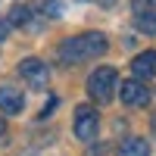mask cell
Here are the masks:
<instances>
[{
    "mask_svg": "<svg viewBox=\"0 0 156 156\" xmlns=\"http://www.w3.org/2000/svg\"><path fill=\"white\" fill-rule=\"evenodd\" d=\"M97 128H100V115L94 106H87V103H81V106L75 109V137L84 140V144H90V140L97 137Z\"/></svg>",
    "mask_w": 156,
    "mask_h": 156,
    "instance_id": "3957f363",
    "label": "cell"
},
{
    "mask_svg": "<svg viewBox=\"0 0 156 156\" xmlns=\"http://www.w3.org/2000/svg\"><path fill=\"white\" fill-rule=\"evenodd\" d=\"M115 90H119V72H115L112 66H100V69L90 72L87 94L94 97V103H109Z\"/></svg>",
    "mask_w": 156,
    "mask_h": 156,
    "instance_id": "7a4b0ae2",
    "label": "cell"
},
{
    "mask_svg": "<svg viewBox=\"0 0 156 156\" xmlns=\"http://www.w3.org/2000/svg\"><path fill=\"white\" fill-rule=\"evenodd\" d=\"M106 47H109V41L100 31H87V34L66 37V41L59 44V56H62V62H84V59L103 56Z\"/></svg>",
    "mask_w": 156,
    "mask_h": 156,
    "instance_id": "6da1fadb",
    "label": "cell"
},
{
    "mask_svg": "<svg viewBox=\"0 0 156 156\" xmlns=\"http://www.w3.org/2000/svg\"><path fill=\"white\" fill-rule=\"evenodd\" d=\"M134 22L144 34H156V0H131Z\"/></svg>",
    "mask_w": 156,
    "mask_h": 156,
    "instance_id": "8992f818",
    "label": "cell"
},
{
    "mask_svg": "<svg viewBox=\"0 0 156 156\" xmlns=\"http://www.w3.org/2000/svg\"><path fill=\"white\" fill-rule=\"evenodd\" d=\"M119 156H150V144L144 137H125L119 144Z\"/></svg>",
    "mask_w": 156,
    "mask_h": 156,
    "instance_id": "9c48e42d",
    "label": "cell"
},
{
    "mask_svg": "<svg viewBox=\"0 0 156 156\" xmlns=\"http://www.w3.org/2000/svg\"><path fill=\"white\" fill-rule=\"evenodd\" d=\"M28 22H31V9H25V6H16V9H12L9 25H28Z\"/></svg>",
    "mask_w": 156,
    "mask_h": 156,
    "instance_id": "30bf717a",
    "label": "cell"
},
{
    "mask_svg": "<svg viewBox=\"0 0 156 156\" xmlns=\"http://www.w3.org/2000/svg\"><path fill=\"white\" fill-rule=\"evenodd\" d=\"M131 72L134 78H140V81H147V78L156 75V50H144V53H137L131 59Z\"/></svg>",
    "mask_w": 156,
    "mask_h": 156,
    "instance_id": "ba28073f",
    "label": "cell"
},
{
    "mask_svg": "<svg viewBox=\"0 0 156 156\" xmlns=\"http://www.w3.org/2000/svg\"><path fill=\"white\" fill-rule=\"evenodd\" d=\"M3 137H6V125L0 122V144H3Z\"/></svg>",
    "mask_w": 156,
    "mask_h": 156,
    "instance_id": "7c38bea8",
    "label": "cell"
},
{
    "mask_svg": "<svg viewBox=\"0 0 156 156\" xmlns=\"http://www.w3.org/2000/svg\"><path fill=\"white\" fill-rule=\"evenodd\" d=\"M19 75H22L31 87H47V81H50V69H47V62H41L37 56L22 59V62H19Z\"/></svg>",
    "mask_w": 156,
    "mask_h": 156,
    "instance_id": "5b68a950",
    "label": "cell"
},
{
    "mask_svg": "<svg viewBox=\"0 0 156 156\" xmlns=\"http://www.w3.org/2000/svg\"><path fill=\"white\" fill-rule=\"evenodd\" d=\"M153 131H156V115H153Z\"/></svg>",
    "mask_w": 156,
    "mask_h": 156,
    "instance_id": "5bb4252c",
    "label": "cell"
},
{
    "mask_svg": "<svg viewBox=\"0 0 156 156\" xmlns=\"http://www.w3.org/2000/svg\"><path fill=\"white\" fill-rule=\"evenodd\" d=\"M25 106V94L19 87H12V84H3L0 87V109H3L6 115H19Z\"/></svg>",
    "mask_w": 156,
    "mask_h": 156,
    "instance_id": "52a82bcc",
    "label": "cell"
},
{
    "mask_svg": "<svg viewBox=\"0 0 156 156\" xmlns=\"http://www.w3.org/2000/svg\"><path fill=\"white\" fill-rule=\"evenodd\" d=\"M6 31H9V22H0V41L6 37Z\"/></svg>",
    "mask_w": 156,
    "mask_h": 156,
    "instance_id": "8fae6325",
    "label": "cell"
},
{
    "mask_svg": "<svg viewBox=\"0 0 156 156\" xmlns=\"http://www.w3.org/2000/svg\"><path fill=\"white\" fill-rule=\"evenodd\" d=\"M97 3H100V6H112L115 0H97Z\"/></svg>",
    "mask_w": 156,
    "mask_h": 156,
    "instance_id": "4fadbf2b",
    "label": "cell"
},
{
    "mask_svg": "<svg viewBox=\"0 0 156 156\" xmlns=\"http://www.w3.org/2000/svg\"><path fill=\"white\" fill-rule=\"evenodd\" d=\"M119 97H122L125 106H147V103H150V87L140 81V78L119 81Z\"/></svg>",
    "mask_w": 156,
    "mask_h": 156,
    "instance_id": "277c9868",
    "label": "cell"
}]
</instances>
